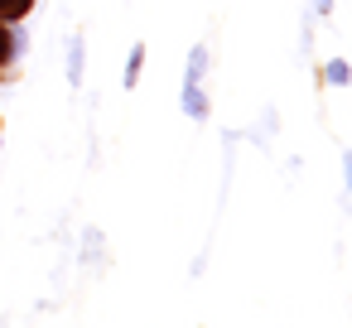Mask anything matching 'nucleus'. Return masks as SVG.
Masks as SVG:
<instances>
[{
	"label": "nucleus",
	"instance_id": "1",
	"mask_svg": "<svg viewBox=\"0 0 352 328\" xmlns=\"http://www.w3.org/2000/svg\"><path fill=\"white\" fill-rule=\"evenodd\" d=\"M68 83H73V87L82 83V39H78V34H73V49H68Z\"/></svg>",
	"mask_w": 352,
	"mask_h": 328
},
{
	"label": "nucleus",
	"instance_id": "2",
	"mask_svg": "<svg viewBox=\"0 0 352 328\" xmlns=\"http://www.w3.org/2000/svg\"><path fill=\"white\" fill-rule=\"evenodd\" d=\"M30 0H0V15H25Z\"/></svg>",
	"mask_w": 352,
	"mask_h": 328
},
{
	"label": "nucleus",
	"instance_id": "3",
	"mask_svg": "<svg viewBox=\"0 0 352 328\" xmlns=\"http://www.w3.org/2000/svg\"><path fill=\"white\" fill-rule=\"evenodd\" d=\"M140 63H145V49H135V54H131V73H126V87H135V73H140Z\"/></svg>",
	"mask_w": 352,
	"mask_h": 328
},
{
	"label": "nucleus",
	"instance_id": "4",
	"mask_svg": "<svg viewBox=\"0 0 352 328\" xmlns=\"http://www.w3.org/2000/svg\"><path fill=\"white\" fill-rule=\"evenodd\" d=\"M6 54H10V44H6V34H0V58H6Z\"/></svg>",
	"mask_w": 352,
	"mask_h": 328
}]
</instances>
